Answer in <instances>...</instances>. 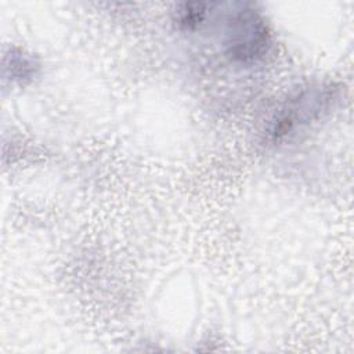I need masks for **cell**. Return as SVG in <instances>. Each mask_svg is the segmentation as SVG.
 I'll list each match as a JSON object with an SVG mask.
<instances>
[{
    "instance_id": "cell-3",
    "label": "cell",
    "mask_w": 354,
    "mask_h": 354,
    "mask_svg": "<svg viewBox=\"0 0 354 354\" xmlns=\"http://www.w3.org/2000/svg\"><path fill=\"white\" fill-rule=\"evenodd\" d=\"M35 69L36 66L30 58L22 54L11 55V75L14 76V79H18V80L29 79L35 75Z\"/></svg>"
},
{
    "instance_id": "cell-1",
    "label": "cell",
    "mask_w": 354,
    "mask_h": 354,
    "mask_svg": "<svg viewBox=\"0 0 354 354\" xmlns=\"http://www.w3.org/2000/svg\"><path fill=\"white\" fill-rule=\"evenodd\" d=\"M224 46L231 61L249 65L263 59L268 53L271 32L257 11L243 7L225 18Z\"/></svg>"
},
{
    "instance_id": "cell-2",
    "label": "cell",
    "mask_w": 354,
    "mask_h": 354,
    "mask_svg": "<svg viewBox=\"0 0 354 354\" xmlns=\"http://www.w3.org/2000/svg\"><path fill=\"white\" fill-rule=\"evenodd\" d=\"M207 7L209 4H184L183 8L176 12L174 22H177L180 29H196L206 21L209 15Z\"/></svg>"
}]
</instances>
